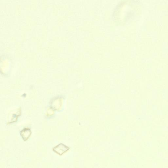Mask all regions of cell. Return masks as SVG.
I'll return each instance as SVG.
<instances>
[{
  "mask_svg": "<svg viewBox=\"0 0 168 168\" xmlns=\"http://www.w3.org/2000/svg\"><path fill=\"white\" fill-rule=\"evenodd\" d=\"M70 150V147L62 143H60L54 147L52 150L59 155L62 156Z\"/></svg>",
  "mask_w": 168,
  "mask_h": 168,
  "instance_id": "cell-1",
  "label": "cell"
},
{
  "mask_svg": "<svg viewBox=\"0 0 168 168\" xmlns=\"http://www.w3.org/2000/svg\"><path fill=\"white\" fill-rule=\"evenodd\" d=\"M32 132L31 130L26 128L21 131L20 135L24 141H27L31 135Z\"/></svg>",
  "mask_w": 168,
  "mask_h": 168,
  "instance_id": "cell-2",
  "label": "cell"
}]
</instances>
